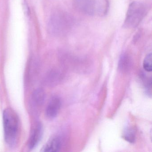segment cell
Instances as JSON below:
<instances>
[{
  "label": "cell",
  "instance_id": "cell-3",
  "mask_svg": "<svg viewBox=\"0 0 152 152\" xmlns=\"http://www.w3.org/2000/svg\"><path fill=\"white\" fill-rule=\"evenodd\" d=\"M79 11L88 15H105L109 8L108 0H75Z\"/></svg>",
  "mask_w": 152,
  "mask_h": 152
},
{
  "label": "cell",
  "instance_id": "cell-7",
  "mask_svg": "<svg viewBox=\"0 0 152 152\" xmlns=\"http://www.w3.org/2000/svg\"><path fill=\"white\" fill-rule=\"evenodd\" d=\"M62 146L61 138L58 136L52 137L46 143L42 149V152H56L59 151Z\"/></svg>",
  "mask_w": 152,
  "mask_h": 152
},
{
  "label": "cell",
  "instance_id": "cell-5",
  "mask_svg": "<svg viewBox=\"0 0 152 152\" xmlns=\"http://www.w3.org/2000/svg\"><path fill=\"white\" fill-rule=\"evenodd\" d=\"M62 106V100L58 96H53L50 99L45 110V115L49 119L57 116Z\"/></svg>",
  "mask_w": 152,
  "mask_h": 152
},
{
  "label": "cell",
  "instance_id": "cell-6",
  "mask_svg": "<svg viewBox=\"0 0 152 152\" xmlns=\"http://www.w3.org/2000/svg\"><path fill=\"white\" fill-rule=\"evenodd\" d=\"M43 126L41 123H36L33 129L28 141V148L33 149L39 144L43 136Z\"/></svg>",
  "mask_w": 152,
  "mask_h": 152
},
{
  "label": "cell",
  "instance_id": "cell-8",
  "mask_svg": "<svg viewBox=\"0 0 152 152\" xmlns=\"http://www.w3.org/2000/svg\"><path fill=\"white\" fill-rule=\"evenodd\" d=\"M45 98V94L42 89L35 90L31 96V102L32 105L38 107L41 106L44 103Z\"/></svg>",
  "mask_w": 152,
  "mask_h": 152
},
{
  "label": "cell",
  "instance_id": "cell-1",
  "mask_svg": "<svg viewBox=\"0 0 152 152\" xmlns=\"http://www.w3.org/2000/svg\"><path fill=\"white\" fill-rule=\"evenodd\" d=\"M3 127L5 142L9 146L14 147L18 141L20 134V121L17 113L7 107L3 113Z\"/></svg>",
  "mask_w": 152,
  "mask_h": 152
},
{
  "label": "cell",
  "instance_id": "cell-2",
  "mask_svg": "<svg viewBox=\"0 0 152 152\" xmlns=\"http://www.w3.org/2000/svg\"><path fill=\"white\" fill-rule=\"evenodd\" d=\"M73 25V19L70 15L64 11H57L50 16L48 27L52 35L61 36L69 33Z\"/></svg>",
  "mask_w": 152,
  "mask_h": 152
},
{
  "label": "cell",
  "instance_id": "cell-10",
  "mask_svg": "<svg viewBox=\"0 0 152 152\" xmlns=\"http://www.w3.org/2000/svg\"><path fill=\"white\" fill-rule=\"evenodd\" d=\"M123 138L129 143H134L136 139V131L132 127H127L123 131Z\"/></svg>",
  "mask_w": 152,
  "mask_h": 152
},
{
  "label": "cell",
  "instance_id": "cell-9",
  "mask_svg": "<svg viewBox=\"0 0 152 152\" xmlns=\"http://www.w3.org/2000/svg\"><path fill=\"white\" fill-rule=\"evenodd\" d=\"M131 65V60L130 57L127 54H122L119 59L118 67L119 69L123 72L129 71Z\"/></svg>",
  "mask_w": 152,
  "mask_h": 152
},
{
  "label": "cell",
  "instance_id": "cell-4",
  "mask_svg": "<svg viewBox=\"0 0 152 152\" xmlns=\"http://www.w3.org/2000/svg\"><path fill=\"white\" fill-rule=\"evenodd\" d=\"M148 12L146 5L143 2H132L128 8L123 27L127 29L136 28L144 19Z\"/></svg>",
  "mask_w": 152,
  "mask_h": 152
},
{
  "label": "cell",
  "instance_id": "cell-11",
  "mask_svg": "<svg viewBox=\"0 0 152 152\" xmlns=\"http://www.w3.org/2000/svg\"><path fill=\"white\" fill-rule=\"evenodd\" d=\"M152 53H150L146 56L143 61V68L148 72L152 71Z\"/></svg>",
  "mask_w": 152,
  "mask_h": 152
}]
</instances>
